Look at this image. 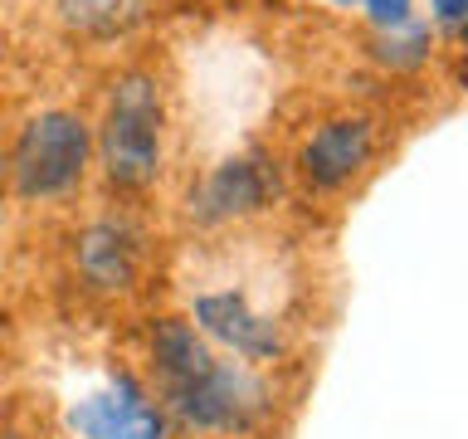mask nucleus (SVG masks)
I'll use <instances>...</instances> for the list:
<instances>
[{"mask_svg":"<svg viewBox=\"0 0 468 439\" xmlns=\"http://www.w3.org/2000/svg\"><path fill=\"white\" fill-rule=\"evenodd\" d=\"M146 391L171 430L200 439H254L273 424L278 386L263 366L215 351L186 317L146 327Z\"/></svg>","mask_w":468,"mask_h":439,"instance_id":"1","label":"nucleus"},{"mask_svg":"<svg viewBox=\"0 0 468 439\" xmlns=\"http://www.w3.org/2000/svg\"><path fill=\"white\" fill-rule=\"evenodd\" d=\"M93 152L102 181L112 190L137 196V190L156 186L161 161H166V93H161L156 73L127 69L112 79Z\"/></svg>","mask_w":468,"mask_h":439,"instance_id":"2","label":"nucleus"},{"mask_svg":"<svg viewBox=\"0 0 468 439\" xmlns=\"http://www.w3.org/2000/svg\"><path fill=\"white\" fill-rule=\"evenodd\" d=\"M186 322L225 357L249 366H283L292 357V317L259 303L244 284L210 278L205 288H190Z\"/></svg>","mask_w":468,"mask_h":439,"instance_id":"3","label":"nucleus"},{"mask_svg":"<svg viewBox=\"0 0 468 439\" xmlns=\"http://www.w3.org/2000/svg\"><path fill=\"white\" fill-rule=\"evenodd\" d=\"M88 156H93V132L79 112L44 108L15 132V146L5 156V181L20 200H64L83 186Z\"/></svg>","mask_w":468,"mask_h":439,"instance_id":"4","label":"nucleus"},{"mask_svg":"<svg viewBox=\"0 0 468 439\" xmlns=\"http://www.w3.org/2000/svg\"><path fill=\"white\" fill-rule=\"evenodd\" d=\"M69 263L83 293L127 298L146 278V230L132 215H93L69 244Z\"/></svg>","mask_w":468,"mask_h":439,"instance_id":"5","label":"nucleus"},{"mask_svg":"<svg viewBox=\"0 0 468 439\" xmlns=\"http://www.w3.org/2000/svg\"><path fill=\"white\" fill-rule=\"evenodd\" d=\"M278 161L269 152H239L200 181V190L190 196V220L205 230H225V225H244V220L263 215L278 200Z\"/></svg>","mask_w":468,"mask_h":439,"instance_id":"6","label":"nucleus"},{"mask_svg":"<svg viewBox=\"0 0 468 439\" xmlns=\"http://www.w3.org/2000/svg\"><path fill=\"white\" fill-rule=\"evenodd\" d=\"M376 161V123L366 112H336L317 123L298 146V176L317 196H336L351 181H361Z\"/></svg>","mask_w":468,"mask_h":439,"instance_id":"7","label":"nucleus"},{"mask_svg":"<svg viewBox=\"0 0 468 439\" xmlns=\"http://www.w3.org/2000/svg\"><path fill=\"white\" fill-rule=\"evenodd\" d=\"M69 430L79 439H166L171 424L152 401L146 380L127 366H117L112 380L93 395H83L69 410Z\"/></svg>","mask_w":468,"mask_h":439,"instance_id":"8","label":"nucleus"},{"mask_svg":"<svg viewBox=\"0 0 468 439\" xmlns=\"http://www.w3.org/2000/svg\"><path fill=\"white\" fill-rule=\"evenodd\" d=\"M54 10L79 39H117L142 20L146 0H54Z\"/></svg>","mask_w":468,"mask_h":439,"instance_id":"9","label":"nucleus"},{"mask_svg":"<svg viewBox=\"0 0 468 439\" xmlns=\"http://www.w3.org/2000/svg\"><path fill=\"white\" fill-rule=\"evenodd\" d=\"M371 49H376L380 64H390V69H420L424 59H430V25L410 15V20L395 25V29H376Z\"/></svg>","mask_w":468,"mask_h":439,"instance_id":"10","label":"nucleus"},{"mask_svg":"<svg viewBox=\"0 0 468 439\" xmlns=\"http://www.w3.org/2000/svg\"><path fill=\"white\" fill-rule=\"evenodd\" d=\"M336 5L366 10V20H371L376 29H395V25H405L410 15H415V5H410V0H336Z\"/></svg>","mask_w":468,"mask_h":439,"instance_id":"11","label":"nucleus"},{"mask_svg":"<svg viewBox=\"0 0 468 439\" xmlns=\"http://www.w3.org/2000/svg\"><path fill=\"white\" fill-rule=\"evenodd\" d=\"M430 10H434V25H439V35H449V39H459V35H463L468 0H430Z\"/></svg>","mask_w":468,"mask_h":439,"instance_id":"12","label":"nucleus"},{"mask_svg":"<svg viewBox=\"0 0 468 439\" xmlns=\"http://www.w3.org/2000/svg\"><path fill=\"white\" fill-rule=\"evenodd\" d=\"M0 439H39L35 430H20V424H0Z\"/></svg>","mask_w":468,"mask_h":439,"instance_id":"13","label":"nucleus"},{"mask_svg":"<svg viewBox=\"0 0 468 439\" xmlns=\"http://www.w3.org/2000/svg\"><path fill=\"white\" fill-rule=\"evenodd\" d=\"M5 196H10V181H5V156H0V220H5Z\"/></svg>","mask_w":468,"mask_h":439,"instance_id":"14","label":"nucleus"}]
</instances>
